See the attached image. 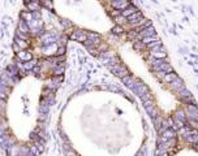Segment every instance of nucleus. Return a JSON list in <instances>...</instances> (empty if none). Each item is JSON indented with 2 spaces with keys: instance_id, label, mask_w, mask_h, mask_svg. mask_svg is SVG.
Here are the masks:
<instances>
[{
  "instance_id": "f257e3e1",
  "label": "nucleus",
  "mask_w": 198,
  "mask_h": 156,
  "mask_svg": "<svg viewBox=\"0 0 198 156\" xmlns=\"http://www.w3.org/2000/svg\"><path fill=\"white\" fill-rule=\"evenodd\" d=\"M13 57L0 78V146L7 156H39L64 72L67 33L46 21L41 3H25Z\"/></svg>"
}]
</instances>
